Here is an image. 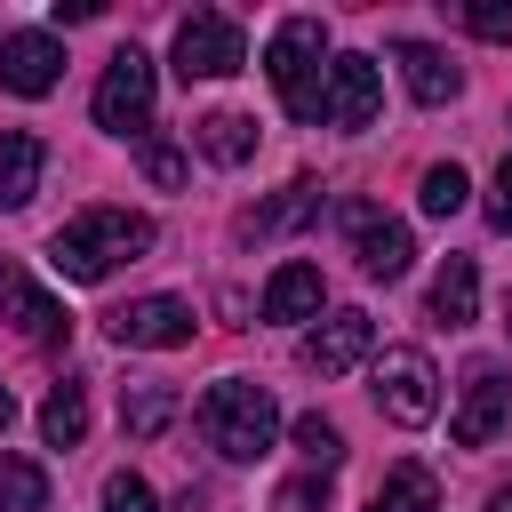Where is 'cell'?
I'll list each match as a JSON object with an SVG mask.
<instances>
[{
	"label": "cell",
	"mask_w": 512,
	"mask_h": 512,
	"mask_svg": "<svg viewBox=\"0 0 512 512\" xmlns=\"http://www.w3.org/2000/svg\"><path fill=\"white\" fill-rule=\"evenodd\" d=\"M144 248H152V216H136V208H88V216H72V224L48 240V264H56L64 280L96 288V280H112L120 264H136Z\"/></svg>",
	"instance_id": "6da1fadb"
},
{
	"label": "cell",
	"mask_w": 512,
	"mask_h": 512,
	"mask_svg": "<svg viewBox=\"0 0 512 512\" xmlns=\"http://www.w3.org/2000/svg\"><path fill=\"white\" fill-rule=\"evenodd\" d=\"M200 432H208V448L224 464H256L272 448V432H280V408H272V392L256 376H224V384L200 392Z\"/></svg>",
	"instance_id": "7a4b0ae2"
},
{
	"label": "cell",
	"mask_w": 512,
	"mask_h": 512,
	"mask_svg": "<svg viewBox=\"0 0 512 512\" xmlns=\"http://www.w3.org/2000/svg\"><path fill=\"white\" fill-rule=\"evenodd\" d=\"M328 24L320 16H280L272 48H264V72H272V96L288 120H320V88H328Z\"/></svg>",
	"instance_id": "3957f363"
},
{
	"label": "cell",
	"mask_w": 512,
	"mask_h": 512,
	"mask_svg": "<svg viewBox=\"0 0 512 512\" xmlns=\"http://www.w3.org/2000/svg\"><path fill=\"white\" fill-rule=\"evenodd\" d=\"M152 96H160L152 56H144V48H112V64H104V80H96V128L144 144V136H152Z\"/></svg>",
	"instance_id": "277c9868"
},
{
	"label": "cell",
	"mask_w": 512,
	"mask_h": 512,
	"mask_svg": "<svg viewBox=\"0 0 512 512\" xmlns=\"http://www.w3.org/2000/svg\"><path fill=\"white\" fill-rule=\"evenodd\" d=\"M248 64V40H240V24L224 16V8H192L184 24H176V72L184 80H224V72H240Z\"/></svg>",
	"instance_id": "5b68a950"
},
{
	"label": "cell",
	"mask_w": 512,
	"mask_h": 512,
	"mask_svg": "<svg viewBox=\"0 0 512 512\" xmlns=\"http://www.w3.org/2000/svg\"><path fill=\"white\" fill-rule=\"evenodd\" d=\"M376 408H384L392 424H432L440 376H432V360H424L416 344H392V352L376 360Z\"/></svg>",
	"instance_id": "8992f818"
},
{
	"label": "cell",
	"mask_w": 512,
	"mask_h": 512,
	"mask_svg": "<svg viewBox=\"0 0 512 512\" xmlns=\"http://www.w3.org/2000/svg\"><path fill=\"white\" fill-rule=\"evenodd\" d=\"M504 424H512V376H504L496 360H472V368H464V400H456V416H448V440H456V448H488Z\"/></svg>",
	"instance_id": "52a82bcc"
},
{
	"label": "cell",
	"mask_w": 512,
	"mask_h": 512,
	"mask_svg": "<svg viewBox=\"0 0 512 512\" xmlns=\"http://www.w3.org/2000/svg\"><path fill=\"white\" fill-rule=\"evenodd\" d=\"M344 232H352V248H360V272H368V280H400V272L416 264V240H408V224H400V216H384L376 200H344Z\"/></svg>",
	"instance_id": "ba28073f"
},
{
	"label": "cell",
	"mask_w": 512,
	"mask_h": 512,
	"mask_svg": "<svg viewBox=\"0 0 512 512\" xmlns=\"http://www.w3.org/2000/svg\"><path fill=\"white\" fill-rule=\"evenodd\" d=\"M376 104H384V80H376V56H328V88H320V120H328V128H376Z\"/></svg>",
	"instance_id": "9c48e42d"
},
{
	"label": "cell",
	"mask_w": 512,
	"mask_h": 512,
	"mask_svg": "<svg viewBox=\"0 0 512 512\" xmlns=\"http://www.w3.org/2000/svg\"><path fill=\"white\" fill-rule=\"evenodd\" d=\"M112 336L128 352H176V344H192V304L184 296H136L112 312Z\"/></svg>",
	"instance_id": "30bf717a"
},
{
	"label": "cell",
	"mask_w": 512,
	"mask_h": 512,
	"mask_svg": "<svg viewBox=\"0 0 512 512\" xmlns=\"http://www.w3.org/2000/svg\"><path fill=\"white\" fill-rule=\"evenodd\" d=\"M0 320H8L24 344H40V352L72 336V312H64V304H48V296L24 280V264H8V256H0Z\"/></svg>",
	"instance_id": "8fae6325"
},
{
	"label": "cell",
	"mask_w": 512,
	"mask_h": 512,
	"mask_svg": "<svg viewBox=\"0 0 512 512\" xmlns=\"http://www.w3.org/2000/svg\"><path fill=\"white\" fill-rule=\"evenodd\" d=\"M376 352V320L368 312H328L312 336H304V368L312 376H344V368H360Z\"/></svg>",
	"instance_id": "7c38bea8"
},
{
	"label": "cell",
	"mask_w": 512,
	"mask_h": 512,
	"mask_svg": "<svg viewBox=\"0 0 512 512\" xmlns=\"http://www.w3.org/2000/svg\"><path fill=\"white\" fill-rule=\"evenodd\" d=\"M64 80V48H56V32H8L0 40V88H16V96H48Z\"/></svg>",
	"instance_id": "4fadbf2b"
},
{
	"label": "cell",
	"mask_w": 512,
	"mask_h": 512,
	"mask_svg": "<svg viewBox=\"0 0 512 512\" xmlns=\"http://www.w3.org/2000/svg\"><path fill=\"white\" fill-rule=\"evenodd\" d=\"M320 200H328V192H320V176H296V184H280L264 208H248V216H240V232H248V240H280V232L312 224V216H320Z\"/></svg>",
	"instance_id": "5bb4252c"
},
{
	"label": "cell",
	"mask_w": 512,
	"mask_h": 512,
	"mask_svg": "<svg viewBox=\"0 0 512 512\" xmlns=\"http://www.w3.org/2000/svg\"><path fill=\"white\" fill-rule=\"evenodd\" d=\"M320 304H328V280H320V264H280V272L264 280V320H280V328H296V320H320Z\"/></svg>",
	"instance_id": "9a60e30c"
},
{
	"label": "cell",
	"mask_w": 512,
	"mask_h": 512,
	"mask_svg": "<svg viewBox=\"0 0 512 512\" xmlns=\"http://www.w3.org/2000/svg\"><path fill=\"white\" fill-rule=\"evenodd\" d=\"M40 168H48V144L32 128H0V208H24L40 192Z\"/></svg>",
	"instance_id": "2e32d148"
},
{
	"label": "cell",
	"mask_w": 512,
	"mask_h": 512,
	"mask_svg": "<svg viewBox=\"0 0 512 512\" xmlns=\"http://www.w3.org/2000/svg\"><path fill=\"white\" fill-rule=\"evenodd\" d=\"M392 56H400V80H408V96H416V104H448V96L464 88V72H456L440 48H424V40H400Z\"/></svg>",
	"instance_id": "e0dca14e"
},
{
	"label": "cell",
	"mask_w": 512,
	"mask_h": 512,
	"mask_svg": "<svg viewBox=\"0 0 512 512\" xmlns=\"http://www.w3.org/2000/svg\"><path fill=\"white\" fill-rule=\"evenodd\" d=\"M472 312H480V272H472V256H448L432 272V320L440 328H472Z\"/></svg>",
	"instance_id": "ac0fdd59"
},
{
	"label": "cell",
	"mask_w": 512,
	"mask_h": 512,
	"mask_svg": "<svg viewBox=\"0 0 512 512\" xmlns=\"http://www.w3.org/2000/svg\"><path fill=\"white\" fill-rule=\"evenodd\" d=\"M40 440H48V448H80V440H88V384H80V376L48 384V400H40Z\"/></svg>",
	"instance_id": "d6986e66"
},
{
	"label": "cell",
	"mask_w": 512,
	"mask_h": 512,
	"mask_svg": "<svg viewBox=\"0 0 512 512\" xmlns=\"http://www.w3.org/2000/svg\"><path fill=\"white\" fill-rule=\"evenodd\" d=\"M192 144H200L216 168H240V160L256 152V120H248V112H200V120H192Z\"/></svg>",
	"instance_id": "ffe728a7"
},
{
	"label": "cell",
	"mask_w": 512,
	"mask_h": 512,
	"mask_svg": "<svg viewBox=\"0 0 512 512\" xmlns=\"http://www.w3.org/2000/svg\"><path fill=\"white\" fill-rule=\"evenodd\" d=\"M368 512H440V480H432L424 464H392V472L376 480Z\"/></svg>",
	"instance_id": "44dd1931"
},
{
	"label": "cell",
	"mask_w": 512,
	"mask_h": 512,
	"mask_svg": "<svg viewBox=\"0 0 512 512\" xmlns=\"http://www.w3.org/2000/svg\"><path fill=\"white\" fill-rule=\"evenodd\" d=\"M168 416H176V392H168V384H128V392H120V424H128V440H160Z\"/></svg>",
	"instance_id": "7402d4cb"
},
{
	"label": "cell",
	"mask_w": 512,
	"mask_h": 512,
	"mask_svg": "<svg viewBox=\"0 0 512 512\" xmlns=\"http://www.w3.org/2000/svg\"><path fill=\"white\" fill-rule=\"evenodd\" d=\"M0 512H48V472L32 456H0Z\"/></svg>",
	"instance_id": "603a6c76"
},
{
	"label": "cell",
	"mask_w": 512,
	"mask_h": 512,
	"mask_svg": "<svg viewBox=\"0 0 512 512\" xmlns=\"http://www.w3.org/2000/svg\"><path fill=\"white\" fill-rule=\"evenodd\" d=\"M464 192H472V184H464V168H456V160H440V168H424V184H416V200H424V216H456V208H464Z\"/></svg>",
	"instance_id": "cb8c5ba5"
},
{
	"label": "cell",
	"mask_w": 512,
	"mask_h": 512,
	"mask_svg": "<svg viewBox=\"0 0 512 512\" xmlns=\"http://www.w3.org/2000/svg\"><path fill=\"white\" fill-rule=\"evenodd\" d=\"M288 432H296V448L312 456V472H336V456H344V432H336V424H328L320 408H312V416H296Z\"/></svg>",
	"instance_id": "d4e9b609"
},
{
	"label": "cell",
	"mask_w": 512,
	"mask_h": 512,
	"mask_svg": "<svg viewBox=\"0 0 512 512\" xmlns=\"http://www.w3.org/2000/svg\"><path fill=\"white\" fill-rule=\"evenodd\" d=\"M104 512H160V496H152V480L112 472V480H104Z\"/></svg>",
	"instance_id": "484cf974"
},
{
	"label": "cell",
	"mask_w": 512,
	"mask_h": 512,
	"mask_svg": "<svg viewBox=\"0 0 512 512\" xmlns=\"http://www.w3.org/2000/svg\"><path fill=\"white\" fill-rule=\"evenodd\" d=\"M144 176L168 192V184H184V152L168 144V136H144Z\"/></svg>",
	"instance_id": "4316f807"
},
{
	"label": "cell",
	"mask_w": 512,
	"mask_h": 512,
	"mask_svg": "<svg viewBox=\"0 0 512 512\" xmlns=\"http://www.w3.org/2000/svg\"><path fill=\"white\" fill-rule=\"evenodd\" d=\"M464 32H480V40H512V8H504V0H472V8H464Z\"/></svg>",
	"instance_id": "83f0119b"
},
{
	"label": "cell",
	"mask_w": 512,
	"mask_h": 512,
	"mask_svg": "<svg viewBox=\"0 0 512 512\" xmlns=\"http://www.w3.org/2000/svg\"><path fill=\"white\" fill-rule=\"evenodd\" d=\"M280 512H328V472H304L280 488Z\"/></svg>",
	"instance_id": "f1b7e54d"
},
{
	"label": "cell",
	"mask_w": 512,
	"mask_h": 512,
	"mask_svg": "<svg viewBox=\"0 0 512 512\" xmlns=\"http://www.w3.org/2000/svg\"><path fill=\"white\" fill-rule=\"evenodd\" d=\"M488 224H496V232H512V152H504V168H496V192H488Z\"/></svg>",
	"instance_id": "f546056e"
},
{
	"label": "cell",
	"mask_w": 512,
	"mask_h": 512,
	"mask_svg": "<svg viewBox=\"0 0 512 512\" xmlns=\"http://www.w3.org/2000/svg\"><path fill=\"white\" fill-rule=\"evenodd\" d=\"M488 512H512V480H496V488H488Z\"/></svg>",
	"instance_id": "4dcf8cb0"
},
{
	"label": "cell",
	"mask_w": 512,
	"mask_h": 512,
	"mask_svg": "<svg viewBox=\"0 0 512 512\" xmlns=\"http://www.w3.org/2000/svg\"><path fill=\"white\" fill-rule=\"evenodd\" d=\"M8 424H16V392L0 384V432H8Z\"/></svg>",
	"instance_id": "1f68e13d"
},
{
	"label": "cell",
	"mask_w": 512,
	"mask_h": 512,
	"mask_svg": "<svg viewBox=\"0 0 512 512\" xmlns=\"http://www.w3.org/2000/svg\"><path fill=\"white\" fill-rule=\"evenodd\" d=\"M504 328H512V304H504Z\"/></svg>",
	"instance_id": "d6a6232c"
}]
</instances>
